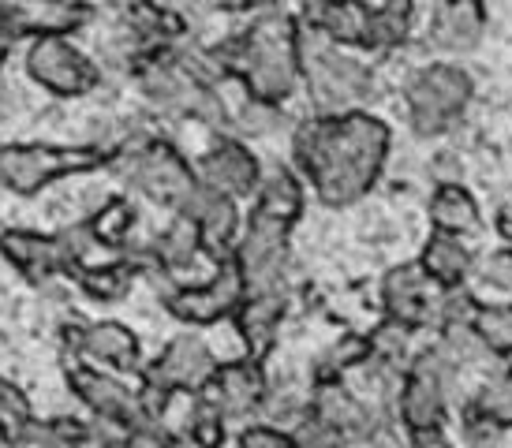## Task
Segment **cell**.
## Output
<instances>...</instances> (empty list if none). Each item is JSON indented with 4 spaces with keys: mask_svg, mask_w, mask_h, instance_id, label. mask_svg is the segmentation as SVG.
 Wrapping results in <instances>:
<instances>
[{
    "mask_svg": "<svg viewBox=\"0 0 512 448\" xmlns=\"http://www.w3.org/2000/svg\"><path fill=\"white\" fill-rule=\"evenodd\" d=\"M303 202H307V195H303V176H299V168L273 165L262 172V183H258L251 210L266 213V217H277V221H285L296 228L299 217H303Z\"/></svg>",
    "mask_w": 512,
    "mask_h": 448,
    "instance_id": "obj_25",
    "label": "cell"
},
{
    "mask_svg": "<svg viewBox=\"0 0 512 448\" xmlns=\"http://www.w3.org/2000/svg\"><path fill=\"white\" fill-rule=\"evenodd\" d=\"M94 19L90 0H0V34L15 45L34 38H72Z\"/></svg>",
    "mask_w": 512,
    "mask_h": 448,
    "instance_id": "obj_12",
    "label": "cell"
},
{
    "mask_svg": "<svg viewBox=\"0 0 512 448\" xmlns=\"http://www.w3.org/2000/svg\"><path fill=\"white\" fill-rule=\"evenodd\" d=\"M430 224L438 232H449V236H468L483 224V210L464 183L445 180L438 183V191L430 195Z\"/></svg>",
    "mask_w": 512,
    "mask_h": 448,
    "instance_id": "obj_26",
    "label": "cell"
},
{
    "mask_svg": "<svg viewBox=\"0 0 512 448\" xmlns=\"http://www.w3.org/2000/svg\"><path fill=\"white\" fill-rule=\"evenodd\" d=\"M288 310V280L285 284H266V288H247V299L236 310V329L251 359H262L277 340V325Z\"/></svg>",
    "mask_w": 512,
    "mask_h": 448,
    "instance_id": "obj_22",
    "label": "cell"
},
{
    "mask_svg": "<svg viewBox=\"0 0 512 448\" xmlns=\"http://www.w3.org/2000/svg\"><path fill=\"white\" fill-rule=\"evenodd\" d=\"M217 366L221 363L214 359V351L206 348V340H199V336L184 333L169 340L154 363L139 370V378H143L139 392H143V407L150 422L165 415L172 396H199V392H206Z\"/></svg>",
    "mask_w": 512,
    "mask_h": 448,
    "instance_id": "obj_7",
    "label": "cell"
},
{
    "mask_svg": "<svg viewBox=\"0 0 512 448\" xmlns=\"http://www.w3.org/2000/svg\"><path fill=\"white\" fill-rule=\"evenodd\" d=\"M90 232H94V239H98V247H105V251H116V254H128L135 243H131V236H135V228H139V210H135V202L124 195L109 198L101 210H94V217H90Z\"/></svg>",
    "mask_w": 512,
    "mask_h": 448,
    "instance_id": "obj_27",
    "label": "cell"
},
{
    "mask_svg": "<svg viewBox=\"0 0 512 448\" xmlns=\"http://www.w3.org/2000/svg\"><path fill=\"white\" fill-rule=\"evenodd\" d=\"M225 415L217 411L206 396H199V404L191 411V419H187V437H191V445L195 448H221L225 441Z\"/></svg>",
    "mask_w": 512,
    "mask_h": 448,
    "instance_id": "obj_34",
    "label": "cell"
},
{
    "mask_svg": "<svg viewBox=\"0 0 512 448\" xmlns=\"http://www.w3.org/2000/svg\"><path fill=\"white\" fill-rule=\"evenodd\" d=\"M236 448H299V441L277 426H251L240 434V445Z\"/></svg>",
    "mask_w": 512,
    "mask_h": 448,
    "instance_id": "obj_42",
    "label": "cell"
},
{
    "mask_svg": "<svg viewBox=\"0 0 512 448\" xmlns=\"http://www.w3.org/2000/svg\"><path fill=\"white\" fill-rule=\"evenodd\" d=\"M64 378L68 389L75 392V400L101 422H113V426H143L150 422L143 407V392L128 389L124 381L116 378V370L90 363V359H64Z\"/></svg>",
    "mask_w": 512,
    "mask_h": 448,
    "instance_id": "obj_9",
    "label": "cell"
},
{
    "mask_svg": "<svg viewBox=\"0 0 512 448\" xmlns=\"http://www.w3.org/2000/svg\"><path fill=\"white\" fill-rule=\"evenodd\" d=\"M109 150V168L131 191H139L146 202H154L161 210L180 213L187 198L199 187V172L195 165L180 154V146L150 131H128L116 142L105 146Z\"/></svg>",
    "mask_w": 512,
    "mask_h": 448,
    "instance_id": "obj_3",
    "label": "cell"
},
{
    "mask_svg": "<svg viewBox=\"0 0 512 448\" xmlns=\"http://www.w3.org/2000/svg\"><path fill=\"white\" fill-rule=\"evenodd\" d=\"M199 396H206L225 419H247V415H255L258 407H266V396H270V385H266V374H262V359H243V363L217 366L214 381Z\"/></svg>",
    "mask_w": 512,
    "mask_h": 448,
    "instance_id": "obj_19",
    "label": "cell"
},
{
    "mask_svg": "<svg viewBox=\"0 0 512 448\" xmlns=\"http://www.w3.org/2000/svg\"><path fill=\"white\" fill-rule=\"evenodd\" d=\"M0 254L12 262L30 284H49L57 277H68L75 269V258L60 232H34V228H4L0 232Z\"/></svg>",
    "mask_w": 512,
    "mask_h": 448,
    "instance_id": "obj_14",
    "label": "cell"
},
{
    "mask_svg": "<svg viewBox=\"0 0 512 448\" xmlns=\"http://www.w3.org/2000/svg\"><path fill=\"white\" fill-rule=\"evenodd\" d=\"M498 232H501V239L512 243V206H501L498 210Z\"/></svg>",
    "mask_w": 512,
    "mask_h": 448,
    "instance_id": "obj_44",
    "label": "cell"
},
{
    "mask_svg": "<svg viewBox=\"0 0 512 448\" xmlns=\"http://www.w3.org/2000/svg\"><path fill=\"white\" fill-rule=\"evenodd\" d=\"M210 53L243 94L285 105L303 86V19L292 8L255 12L247 27L228 34Z\"/></svg>",
    "mask_w": 512,
    "mask_h": 448,
    "instance_id": "obj_2",
    "label": "cell"
},
{
    "mask_svg": "<svg viewBox=\"0 0 512 448\" xmlns=\"http://www.w3.org/2000/svg\"><path fill=\"white\" fill-rule=\"evenodd\" d=\"M247 299V277H243L236 254L217 262L210 280L202 284H187V288H172L165 295V307L176 322L184 325H214L221 318H236L240 303Z\"/></svg>",
    "mask_w": 512,
    "mask_h": 448,
    "instance_id": "obj_10",
    "label": "cell"
},
{
    "mask_svg": "<svg viewBox=\"0 0 512 448\" xmlns=\"http://www.w3.org/2000/svg\"><path fill=\"white\" fill-rule=\"evenodd\" d=\"M206 15H255L270 8H288V0H191Z\"/></svg>",
    "mask_w": 512,
    "mask_h": 448,
    "instance_id": "obj_40",
    "label": "cell"
},
{
    "mask_svg": "<svg viewBox=\"0 0 512 448\" xmlns=\"http://www.w3.org/2000/svg\"><path fill=\"white\" fill-rule=\"evenodd\" d=\"M490 27V8L486 0H438L430 15L427 38L445 56L475 53Z\"/></svg>",
    "mask_w": 512,
    "mask_h": 448,
    "instance_id": "obj_17",
    "label": "cell"
},
{
    "mask_svg": "<svg viewBox=\"0 0 512 448\" xmlns=\"http://www.w3.org/2000/svg\"><path fill=\"white\" fill-rule=\"evenodd\" d=\"M415 0H374V30L367 53H397L412 38Z\"/></svg>",
    "mask_w": 512,
    "mask_h": 448,
    "instance_id": "obj_29",
    "label": "cell"
},
{
    "mask_svg": "<svg viewBox=\"0 0 512 448\" xmlns=\"http://www.w3.org/2000/svg\"><path fill=\"white\" fill-rule=\"evenodd\" d=\"M139 273H146V269L139 266L135 258L116 254V258L101 262V266H75L72 273H68V280H75V288H79L86 299H94V303H120V299L131 295Z\"/></svg>",
    "mask_w": 512,
    "mask_h": 448,
    "instance_id": "obj_24",
    "label": "cell"
},
{
    "mask_svg": "<svg viewBox=\"0 0 512 448\" xmlns=\"http://www.w3.org/2000/svg\"><path fill=\"white\" fill-rule=\"evenodd\" d=\"M389 146L393 131L374 112H314L292 135V161L322 206L348 210L382 180Z\"/></svg>",
    "mask_w": 512,
    "mask_h": 448,
    "instance_id": "obj_1",
    "label": "cell"
},
{
    "mask_svg": "<svg viewBox=\"0 0 512 448\" xmlns=\"http://www.w3.org/2000/svg\"><path fill=\"white\" fill-rule=\"evenodd\" d=\"M98 168H109V150L101 142H0V187L19 198L42 195L49 183Z\"/></svg>",
    "mask_w": 512,
    "mask_h": 448,
    "instance_id": "obj_4",
    "label": "cell"
},
{
    "mask_svg": "<svg viewBox=\"0 0 512 448\" xmlns=\"http://www.w3.org/2000/svg\"><path fill=\"white\" fill-rule=\"evenodd\" d=\"M60 333L68 340L75 355H83L90 363L116 370V374H139L143 370V351L139 336L131 333L124 322H94V325H60Z\"/></svg>",
    "mask_w": 512,
    "mask_h": 448,
    "instance_id": "obj_15",
    "label": "cell"
},
{
    "mask_svg": "<svg viewBox=\"0 0 512 448\" xmlns=\"http://www.w3.org/2000/svg\"><path fill=\"white\" fill-rule=\"evenodd\" d=\"M94 437L101 448H176L169 434H161L154 422L143 426H113V422L94 419Z\"/></svg>",
    "mask_w": 512,
    "mask_h": 448,
    "instance_id": "obj_31",
    "label": "cell"
},
{
    "mask_svg": "<svg viewBox=\"0 0 512 448\" xmlns=\"http://www.w3.org/2000/svg\"><path fill=\"white\" fill-rule=\"evenodd\" d=\"M23 71L34 86L60 101L90 98L101 86V68L94 56H86L72 38H34L23 49Z\"/></svg>",
    "mask_w": 512,
    "mask_h": 448,
    "instance_id": "obj_8",
    "label": "cell"
},
{
    "mask_svg": "<svg viewBox=\"0 0 512 448\" xmlns=\"http://www.w3.org/2000/svg\"><path fill=\"white\" fill-rule=\"evenodd\" d=\"M456 366L449 363V355L441 348L423 351L412 363L404 389H400V419L412 434L423 430H438L445 419V407H449V381H453Z\"/></svg>",
    "mask_w": 512,
    "mask_h": 448,
    "instance_id": "obj_11",
    "label": "cell"
},
{
    "mask_svg": "<svg viewBox=\"0 0 512 448\" xmlns=\"http://www.w3.org/2000/svg\"><path fill=\"white\" fill-rule=\"evenodd\" d=\"M277 124H281V105L251 98V94L243 101V109L232 116V127H236L240 135H270Z\"/></svg>",
    "mask_w": 512,
    "mask_h": 448,
    "instance_id": "obj_35",
    "label": "cell"
},
{
    "mask_svg": "<svg viewBox=\"0 0 512 448\" xmlns=\"http://www.w3.org/2000/svg\"><path fill=\"white\" fill-rule=\"evenodd\" d=\"M184 213H191L202 228V243H206V254L214 258V262H225L236 254V243H240V210H236V198L221 195L214 187H206L199 180L195 187V195L187 198Z\"/></svg>",
    "mask_w": 512,
    "mask_h": 448,
    "instance_id": "obj_20",
    "label": "cell"
},
{
    "mask_svg": "<svg viewBox=\"0 0 512 448\" xmlns=\"http://www.w3.org/2000/svg\"><path fill=\"white\" fill-rule=\"evenodd\" d=\"M34 407H30L27 392L15 381L0 378V441L8 448H27L34 434Z\"/></svg>",
    "mask_w": 512,
    "mask_h": 448,
    "instance_id": "obj_30",
    "label": "cell"
},
{
    "mask_svg": "<svg viewBox=\"0 0 512 448\" xmlns=\"http://www.w3.org/2000/svg\"><path fill=\"white\" fill-rule=\"evenodd\" d=\"M408 448H453V445H449L438 430H423V434L412 437V445H408Z\"/></svg>",
    "mask_w": 512,
    "mask_h": 448,
    "instance_id": "obj_43",
    "label": "cell"
},
{
    "mask_svg": "<svg viewBox=\"0 0 512 448\" xmlns=\"http://www.w3.org/2000/svg\"><path fill=\"white\" fill-rule=\"evenodd\" d=\"M374 71L352 56L344 45H333L326 34L303 27V86L314 112H344L359 109L370 94Z\"/></svg>",
    "mask_w": 512,
    "mask_h": 448,
    "instance_id": "obj_6",
    "label": "cell"
},
{
    "mask_svg": "<svg viewBox=\"0 0 512 448\" xmlns=\"http://www.w3.org/2000/svg\"><path fill=\"white\" fill-rule=\"evenodd\" d=\"M479 415L494 422V426H512V370L494 378L479 396Z\"/></svg>",
    "mask_w": 512,
    "mask_h": 448,
    "instance_id": "obj_36",
    "label": "cell"
},
{
    "mask_svg": "<svg viewBox=\"0 0 512 448\" xmlns=\"http://www.w3.org/2000/svg\"><path fill=\"white\" fill-rule=\"evenodd\" d=\"M419 262H423V269L438 280L441 288H456V284H464V277L471 273V251L460 243V236H449V232H438V228H434V236L427 239Z\"/></svg>",
    "mask_w": 512,
    "mask_h": 448,
    "instance_id": "obj_28",
    "label": "cell"
},
{
    "mask_svg": "<svg viewBox=\"0 0 512 448\" xmlns=\"http://www.w3.org/2000/svg\"><path fill=\"white\" fill-rule=\"evenodd\" d=\"M438 310L445 325H475V318H479L483 307L475 303V295L464 292V288L456 284V288H445V295L438 299Z\"/></svg>",
    "mask_w": 512,
    "mask_h": 448,
    "instance_id": "obj_39",
    "label": "cell"
},
{
    "mask_svg": "<svg viewBox=\"0 0 512 448\" xmlns=\"http://www.w3.org/2000/svg\"><path fill=\"white\" fill-rule=\"evenodd\" d=\"M199 258H210L206 254V243H202V228L191 213H176L154 239H150V273H161V277H180L195 266ZM214 262V258H210ZM217 266V262H214Z\"/></svg>",
    "mask_w": 512,
    "mask_h": 448,
    "instance_id": "obj_23",
    "label": "cell"
},
{
    "mask_svg": "<svg viewBox=\"0 0 512 448\" xmlns=\"http://www.w3.org/2000/svg\"><path fill=\"white\" fill-rule=\"evenodd\" d=\"M471 98H475V79L468 75V68H460L453 60H430L423 68H415L404 83L408 124L419 139L449 135L468 112Z\"/></svg>",
    "mask_w": 512,
    "mask_h": 448,
    "instance_id": "obj_5",
    "label": "cell"
},
{
    "mask_svg": "<svg viewBox=\"0 0 512 448\" xmlns=\"http://www.w3.org/2000/svg\"><path fill=\"white\" fill-rule=\"evenodd\" d=\"M475 329L483 333L490 351H512V307H483Z\"/></svg>",
    "mask_w": 512,
    "mask_h": 448,
    "instance_id": "obj_38",
    "label": "cell"
},
{
    "mask_svg": "<svg viewBox=\"0 0 512 448\" xmlns=\"http://www.w3.org/2000/svg\"><path fill=\"white\" fill-rule=\"evenodd\" d=\"M479 280L498 288V292H512V247L509 251H494L483 258L479 266Z\"/></svg>",
    "mask_w": 512,
    "mask_h": 448,
    "instance_id": "obj_41",
    "label": "cell"
},
{
    "mask_svg": "<svg viewBox=\"0 0 512 448\" xmlns=\"http://www.w3.org/2000/svg\"><path fill=\"white\" fill-rule=\"evenodd\" d=\"M303 27H314L326 34L333 45L344 49H370V30H374V0H307L296 8Z\"/></svg>",
    "mask_w": 512,
    "mask_h": 448,
    "instance_id": "obj_16",
    "label": "cell"
},
{
    "mask_svg": "<svg viewBox=\"0 0 512 448\" xmlns=\"http://www.w3.org/2000/svg\"><path fill=\"white\" fill-rule=\"evenodd\" d=\"M311 415L326 422L329 430H337L344 441H363L370 437L382 422H378V411L370 404H363L356 392L341 385L337 378H322L314 385L311 396Z\"/></svg>",
    "mask_w": 512,
    "mask_h": 448,
    "instance_id": "obj_21",
    "label": "cell"
},
{
    "mask_svg": "<svg viewBox=\"0 0 512 448\" xmlns=\"http://www.w3.org/2000/svg\"><path fill=\"white\" fill-rule=\"evenodd\" d=\"M434 288H441L438 280L430 277L423 262H404V266L389 269L382 280V307L385 318L419 329L430 322V310H434Z\"/></svg>",
    "mask_w": 512,
    "mask_h": 448,
    "instance_id": "obj_18",
    "label": "cell"
},
{
    "mask_svg": "<svg viewBox=\"0 0 512 448\" xmlns=\"http://www.w3.org/2000/svg\"><path fill=\"white\" fill-rule=\"evenodd\" d=\"M195 172L206 187H214L228 198H255L258 183H262V161L255 157V150L236 135H217L214 146L195 161Z\"/></svg>",
    "mask_w": 512,
    "mask_h": 448,
    "instance_id": "obj_13",
    "label": "cell"
},
{
    "mask_svg": "<svg viewBox=\"0 0 512 448\" xmlns=\"http://www.w3.org/2000/svg\"><path fill=\"white\" fill-rule=\"evenodd\" d=\"M90 437H94V426L75 422L72 415H60V419L34 422V434H30L27 448H83Z\"/></svg>",
    "mask_w": 512,
    "mask_h": 448,
    "instance_id": "obj_32",
    "label": "cell"
},
{
    "mask_svg": "<svg viewBox=\"0 0 512 448\" xmlns=\"http://www.w3.org/2000/svg\"><path fill=\"white\" fill-rule=\"evenodd\" d=\"M408 325L393 322V318H385L378 329H374V336H370V355L374 359H385V363L397 366L404 355H408Z\"/></svg>",
    "mask_w": 512,
    "mask_h": 448,
    "instance_id": "obj_37",
    "label": "cell"
},
{
    "mask_svg": "<svg viewBox=\"0 0 512 448\" xmlns=\"http://www.w3.org/2000/svg\"><path fill=\"white\" fill-rule=\"evenodd\" d=\"M438 348L449 355V363L453 366H471L490 351V344H486L483 333H479L475 325H445Z\"/></svg>",
    "mask_w": 512,
    "mask_h": 448,
    "instance_id": "obj_33",
    "label": "cell"
}]
</instances>
